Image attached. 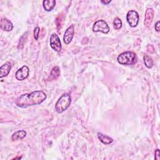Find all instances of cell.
I'll return each mask as SVG.
<instances>
[{
    "label": "cell",
    "mask_w": 160,
    "mask_h": 160,
    "mask_svg": "<svg viewBox=\"0 0 160 160\" xmlns=\"http://www.w3.org/2000/svg\"><path fill=\"white\" fill-rule=\"evenodd\" d=\"M154 18V10L151 8H148L145 12V18L144 24L146 27L151 26Z\"/></svg>",
    "instance_id": "9c48e42d"
},
{
    "label": "cell",
    "mask_w": 160,
    "mask_h": 160,
    "mask_svg": "<svg viewBox=\"0 0 160 160\" xmlns=\"http://www.w3.org/2000/svg\"><path fill=\"white\" fill-rule=\"evenodd\" d=\"M139 14L135 10H131L128 11L126 15V19L131 27H136L139 22Z\"/></svg>",
    "instance_id": "5b68a950"
},
{
    "label": "cell",
    "mask_w": 160,
    "mask_h": 160,
    "mask_svg": "<svg viewBox=\"0 0 160 160\" xmlns=\"http://www.w3.org/2000/svg\"><path fill=\"white\" fill-rule=\"evenodd\" d=\"M143 60H144V63L146 68H151L154 65L153 61L151 59V58H150L149 56L144 55L143 57Z\"/></svg>",
    "instance_id": "2e32d148"
},
{
    "label": "cell",
    "mask_w": 160,
    "mask_h": 160,
    "mask_svg": "<svg viewBox=\"0 0 160 160\" xmlns=\"http://www.w3.org/2000/svg\"><path fill=\"white\" fill-rule=\"evenodd\" d=\"M109 29V27L107 22L102 19L95 22L92 27V31L94 32H101L104 34L108 33Z\"/></svg>",
    "instance_id": "277c9868"
},
{
    "label": "cell",
    "mask_w": 160,
    "mask_h": 160,
    "mask_svg": "<svg viewBox=\"0 0 160 160\" xmlns=\"http://www.w3.org/2000/svg\"><path fill=\"white\" fill-rule=\"evenodd\" d=\"M50 46L51 48L56 52H60L61 50V43L59 36L56 33H52L50 37Z\"/></svg>",
    "instance_id": "8992f818"
},
{
    "label": "cell",
    "mask_w": 160,
    "mask_h": 160,
    "mask_svg": "<svg viewBox=\"0 0 160 160\" xmlns=\"http://www.w3.org/2000/svg\"><path fill=\"white\" fill-rule=\"evenodd\" d=\"M29 69L27 66H23L19 68L16 72V78L19 81H22L26 79L29 75Z\"/></svg>",
    "instance_id": "52a82bcc"
},
{
    "label": "cell",
    "mask_w": 160,
    "mask_h": 160,
    "mask_svg": "<svg viewBox=\"0 0 160 160\" xmlns=\"http://www.w3.org/2000/svg\"><path fill=\"white\" fill-rule=\"evenodd\" d=\"M56 5V1L54 0H45L42 2V6L46 11H52Z\"/></svg>",
    "instance_id": "7c38bea8"
},
{
    "label": "cell",
    "mask_w": 160,
    "mask_h": 160,
    "mask_svg": "<svg viewBox=\"0 0 160 160\" xmlns=\"http://www.w3.org/2000/svg\"><path fill=\"white\" fill-rule=\"evenodd\" d=\"M11 69V64L9 62H6L0 67V78H2L6 76Z\"/></svg>",
    "instance_id": "8fae6325"
},
{
    "label": "cell",
    "mask_w": 160,
    "mask_h": 160,
    "mask_svg": "<svg viewBox=\"0 0 160 160\" xmlns=\"http://www.w3.org/2000/svg\"><path fill=\"white\" fill-rule=\"evenodd\" d=\"M159 26H160V22L158 21H157L156 23L155 24V26H154L155 30H156V31H158V32L159 31Z\"/></svg>",
    "instance_id": "ffe728a7"
},
{
    "label": "cell",
    "mask_w": 160,
    "mask_h": 160,
    "mask_svg": "<svg viewBox=\"0 0 160 160\" xmlns=\"http://www.w3.org/2000/svg\"><path fill=\"white\" fill-rule=\"evenodd\" d=\"M59 75H60V70L59 67L54 66L51 70L49 78L50 79H56L59 76Z\"/></svg>",
    "instance_id": "9a60e30c"
},
{
    "label": "cell",
    "mask_w": 160,
    "mask_h": 160,
    "mask_svg": "<svg viewBox=\"0 0 160 160\" xmlns=\"http://www.w3.org/2000/svg\"><path fill=\"white\" fill-rule=\"evenodd\" d=\"M74 25H71L66 30L64 37H63L64 42L66 44H68L72 41L74 36Z\"/></svg>",
    "instance_id": "ba28073f"
},
{
    "label": "cell",
    "mask_w": 160,
    "mask_h": 160,
    "mask_svg": "<svg viewBox=\"0 0 160 160\" xmlns=\"http://www.w3.org/2000/svg\"><path fill=\"white\" fill-rule=\"evenodd\" d=\"M101 3H102V4H108L109 3H110L111 2V0H109V1H101Z\"/></svg>",
    "instance_id": "44dd1931"
},
{
    "label": "cell",
    "mask_w": 160,
    "mask_h": 160,
    "mask_svg": "<svg viewBox=\"0 0 160 160\" xmlns=\"http://www.w3.org/2000/svg\"><path fill=\"white\" fill-rule=\"evenodd\" d=\"M71 102V96L68 94H62L57 101L55 105V109L58 113L65 111L70 106Z\"/></svg>",
    "instance_id": "3957f363"
},
{
    "label": "cell",
    "mask_w": 160,
    "mask_h": 160,
    "mask_svg": "<svg viewBox=\"0 0 160 160\" xmlns=\"http://www.w3.org/2000/svg\"><path fill=\"white\" fill-rule=\"evenodd\" d=\"M98 138L101 142H102L103 144H111L113 141V139L111 138H110L109 136L105 135L101 132L98 133Z\"/></svg>",
    "instance_id": "4fadbf2b"
},
{
    "label": "cell",
    "mask_w": 160,
    "mask_h": 160,
    "mask_svg": "<svg viewBox=\"0 0 160 160\" xmlns=\"http://www.w3.org/2000/svg\"><path fill=\"white\" fill-rule=\"evenodd\" d=\"M39 32H40V28L39 27L37 26L35 28L34 31V37L36 40H38L39 38Z\"/></svg>",
    "instance_id": "ac0fdd59"
},
{
    "label": "cell",
    "mask_w": 160,
    "mask_h": 160,
    "mask_svg": "<svg viewBox=\"0 0 160 160\" xmlns=\"http://www.w3.org/2000/svg\"><path fill=\"white\" fill-rule=\"evenodd\" d=\"M113 25H114V28L115 29L118 30V29H121L122 27V21H121V19H119L118 17L115 18L114 19V21H113Z\"/></svg>",
    "instance_id": "e0dca14e"
},
{
    "label": "cell",
    "mask_w": 160,
    "mask_h": 160,
    "mask_svg": "<svg viewBox=\"0 0 160 160\" xmlns=\"http://www.w3.org/2000/svg\"><path fill=\"white\" fill-rule=\"evenodd\" d=\"M136 54L131 51H126L120 54L118 58V62L122 65H132L137 62Z\"/></svg>",
    "instance_id": "7a4b0ae2"
},
{
    "label": "cell",
    "mask_w": 160,
    "mask_h": 160,
    "mask_svg": "<svg viewBox=\"0 0 160 160\" xmlns=\"http://www.w3.org/2000/svg\"><path fill=\"white\" fill-rule=\"evenodd\" d=\"M26 136V132L24 130H19L15 132L11 137L12 141H16L18 139H22Z\"/></svg>",
    "instance_id": "5bb4252c"
},
{
    "label": "cell",
    "mask_w": 160,
    "mask_h": 160,
    "mask_svg": "<svg viewBox=\"0 0 160 160\" xmlns=\"http://www.w3.org/2000/svg\"><path fill=\"white\" fill-rule=\"evenodd\" d=\"M159 158H160V156H159V150L158 149H157L155 151V159L159 160Z\"/></svg>",
    "instance_id": "d6986e66"
},
{
    "label": "cell",
    "mask_w": 160,
    "mask_h": 160,
    "mask_svg": "<svg viewBox=\"0 0 160 160\" xmlns=\"http://www.w3.org/2000/svg\"><path fill=\"white\" fill-rule=\"evenodd\" d=\"M1 28L6 31H11L13 29V24L11 21L7 18H1L0 21Z\"/></svg>",
    "instance_id": "30bf717a"
},
{
    "label": "cell",
    "mask_w": 160,
    "mask_h": 160,
    "mask_svg": "<svg viewBox=\"0 0 160 160\" xmlns=\"http://www.w3.org/2000/svg\"><path fill=\"white\" fill-rule=\"evenodd\" d=\"M46 99V94L42 91H36L31 93L21 95L15 101L16 104L20 108H26L29 106L42 103Z\"/></svg>",
    "instance_id": "6da1fadb"
}]
</instances>
